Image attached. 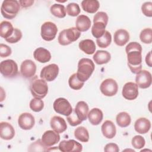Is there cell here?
<instances>
[{"mask_svg":"<svg viewBox=\"0 0 152 152\" xmlns=\"http://www.w3.org/2000/svg\"><path fill=\"white\" fill-rule=\"evenodd\" d=\"M48 147H46V145H45L43 142H42L41 140H38L34 142L33 143H32L30 147H29V149L28 151H49L48 149H46Z\"/></svg>","mask_w":152,"mask_h":152,"instance_id":"60d3db41","label":"cell"},{"mask_svg":"<svg viewBox=\"0 0 152 152\" xmlns=\"http://www.w3.org/2000/svg\"><path fill=\"white\" fill-rule=\"evenodd\" d=\"M104 151L105 152H118L119 151L118 145L115 143L107 144L104 148Z\"/></svg>","mask_w":152,"mask_h":152,"instance_id":"f6af8a7d","label":"cell"},{"mask_svg":"<svg viewBox=\"0 0 152 152\" xmlns=\"http://www.w3.org/2000/svg\"><path fill=\"white\" fill-rule=\"evenodd\" d=\"M20 5V3L16 0H5L1 7V14L5 18L13 19L19 12Z\"/></svg>","mask_w":152,"mask_h":152,"instance_id":"277c9868","label":"cell"},{"mask_svg":"<svg viewBox=\"0 0 152 152\" xmlns=\"http://www.w3.org/2000/svg\"><path fill=\"white\" fill-rule=\"evenodd\" d=\"M129 40V33L124 29H119L114 33V42L119 46H123Z\"/></svg>","mask_w":152,"mask_h":152,"instance_id":"603a6c76","label":"cell"},{"mask_svg":"<svg viewBox=\"0 0 152 152\" xmlns=\"http://www.w3.org/2000/svg\"><path fill=\"white\" fill-rule=\"evenodd\" d=\"M100 91L106 96H113L118 90L116 81L112 78H107L102 81L100 86Z\"/></svg>","mask_w":152,"mask_h":152,"instance_id":"30bf717a","label":"cell"},{"mask_svg":"<svg viewBox=\"0 0 152 152\" xmlns=\"http://www.w3.org/2000/svg\"><path fill=\"white\" fill-rule=\"evenodd\" d=\"M60 140V135L59 133L52 130L45 131L42 136L41 141L43 144L49 147L57 144Z\"/></svg>","mask_w":152,"mask_h":152,"instance_id":"e0dca14e","label":"cell"},{"mask_svg":"<svg viewBox=\"0 0 152 152\" xmlns=\"http://www.w3.org/2000/svg\"><path fill=\"white\" fill-rule=\"evenodd\" d=\"M74 136L78 140L86 142L89 140V134L87 129L84 126H79L74 131Z\"/></svg>","mask_w":152,"mask_h":152,"instance_id":"1f68e13d","label":"cell"},{"mask_svg":"<svg viewBox=\"0 0 152 152\" xmlns=\"http://www.w3.org/2000/svg\"><path fill=\"white\" fill-rule=\"evenodd\" d=\"M50 125L52 129L59 134L65 131L67 128V125L65 121L64 118L59 116H53L50 119Z\"/></svg>","mask_w":152,"mask_h":152,"instance_id":"ac0fdd59","label":"cell"},{"mask_svg":"<svg viewBox=\"0 0 152 152\" xmlns=\"http://www.w3.org/2000/svg\"><path fill=\"white\" fill-rule=\"evenodd\" d=\"M20 5H21V6L23 8H27V7H31L33 4L34 3V1L33 0H23V1H19Z\"/></svg>","mask_w":152,"mask_h":152,"instance_id":"bcb514c9","label":"cell"},{"mask_svg":"<svg viewBox=\"0 0 152 152\" xmlns=\"http://www.w3.org/2000/svg\"><path fill=\"white\" fill-rule=\"evenodd\" d=\"M66 119H67L69 124L72 126H77V125L80 124L83 122V121H81V119H80L78 118L76 113H75L74 110H72V113L69 115L67 116Z\"/></svg>","mask_w":152,"mask_h":152,"instance_id":"b9f144b4","label":"cell"},{"mask_svg":"<svg viewBox=\"0 0 152 152\" xmlns=\"http://www.w3.org/2000/svg\"><path fill=\"white\" fill-rule=\"evenodd\" d=\"M95 68L94 62L88 58H82L78 63L77 77L83 82L86 81L91 75Z\"/></svg>","mask_w":152,"mask_h":152,"instance_id":"3957f363","label":"cell"},{"mask_svg":"<svg viewBox=\"0 0 152 152\" xmlns=\"http://www.w3.org/2000/svg\"><path fill=\"white\" fill-rule=\"evenodd\" d=\"M68 84L69 87L72 89L78 90L83 87L84 84V82L80 80L79 78L77 77V74L74 73L70 76L68 80Z\"/></svg>","mask_w":152,"mask_h":152,"instance_id":"e575fe53","label":"cell"},{"mask_svg":"<svg viewBox=\"0 0 152 152\" xmlns=\"http://www.w3.org/2000/svg\"><path fill=\"white\" fill-rule=\"evenodd\" d=\"M15 135V130L13 126L7 122L0 123V137L5 140H11Z\"/></svg>","mask_w":152,"mask_h":152,"instance_id":"d6986e66","label":"cell"},{"mask_svg":"<svg viewBox=\"0 0 152 152\" xmlns=\"http://www.w3.org/2000/svg\"><path fill=\"white\" fill-rule=\"evenodd\" d=\"M125 51L127 55L128 65L134 74H138L142 69V47L135 42L126 45Z\"/></svg>","mask_w":152,"mask_h":152,"instance_id":"6da1fadb","label":"cell"},{"mask_svg":"<svg viewBox=\"0 0 152 152\" xmlns=\"http://www.w3.org/2000/svg\"><path fill=\"white\" fill-rule=\"evenodd\" d=\"M141 11L144 15L151 17L152 16V2H145L141 6Z\"/></svg>","mask_w":152,"mask_h":152,"instance_id":"7bdbcfd3","label":"cell"},{"mask_svg":"<svg viewBox=\"0 0 152 152\" xmlns=\"http://www.w3.org/2000/svg\"><path fill=\"white\" fill-rule=\"evenodd\" d=\"M101 129L103 136L109 139L113 138L116 133V129L115 124L109 120L104 122L102 125Z\"/></svg>","mask_w":152,"mask_h":152,"instance_id":"44dd1931","label":"cell"},{"mask_svg":"<svg viewBox=\"0 0 152 152\" xmlns=\"http://www.w3.org/2000/svg\"><path fill=\"white\" fill-rule=\"evenodd\" d=\"M94 61L98 65H102L108 63L110 59L111 55L109 52L106 50H99L93 55Z\"/></svg>","mask_w":152,"mask_h":152,"instance_id":"4316f807","label":"cell"},{"mask_svg":"<svg viewBox=\"0 0 152 152\" xmlns=\"http://www.w3.org/2000/svg\"><path fill=\"white\" fill-rule=\"evenodd\" d=\"M36 72V65L35 63L30 60L26 59L23 61L20 66V72L23 77L26 78L33 77Z\"/></svg>","mask_w":152,"mask_h":152,"instance_id":"9a60e30c","label":"cell"},{"mask_svg":"<svg viewBox=\"0 0 152 152\" xmlns=\"http://www.w3.org/2000/svg\"><path fill=\"white\" fill-rule=\"evenodd\" d=\"M30 91L35 98L43 99L48 92V86L46 81L43 79H35L30 84Z\"/></svg>","mask_w":152,"mask_h":152,"instance_id":"8992f818","label":"cell"},{"mask_svg":"<svg viewBox=\"0 0 152 152\" xmlns=\"http://www.w3.org/2000/svg\"><path fill=\"white\" fill-rule=\"evenodd\" d=\"M78 46L80 50L87 55L93 54L96 49L95 43L91 39H85L80 41Z\"/></svg>","mask_w":152,"mask_h":152,"instance_id":"83f0119b","label":"cell"},{"mask_svg":"<svg viewBox=\"0 0 152 152\" xmlns=\"http://www.w3.org/2000/svg\"><path fill=\"white\" fill-rule=\"evenodd\" d=\"M34 59L40 63H46L49 62L51 59L50 52L42 47L37 48L33 52Z\"/></svg>","mask_w":152,"mask_h":152,"instance_id":"7402d4cb","label":"cell"},{"mask_svg":"<svg viewBox=\"0 0 152 152\" xmlns=\"http://www.w3.org/2000/svg\"><path fill=\"white\" fill-rule=\"evenodd\" d=\"M44 107V102L41 99L34 98L30 102V108L35 112H40Z\"/></svg>","mask_w":152,"mask_h":152,"instance_id":"8d00e7d4","label":"cell"},{"mask_svg":"<svg viewBox=\"0 0 152 152\" xmlns=\"http://www.w3.org/2000/svg\"><path fill=\"white\" fill-rule=\"evenodd\" d=\"M66 11L68 15L75 17L80 13V8L78 4L71 2L67 5L66 7Z\"/></svg>","mask_w":152,"mask_h":152,"instance_id":"74e56055","label":"cell"},{"mask_svg":"<svg viewBox=\"0 0 152 152\" xmlns=\"http://www.w3.org/2000/svg\"><path fill=\"white\" fill-rule=\"evenodd\" d=\"M58 32V28L55 24L50 21L44 23L41 26V36L46 41L53 40Z\"/></svg>","mask_w":152,"mask_h":152,"instance_id":"9c48e42d","label":"cell"},{"mask_svg":"<svg viewBox=\"0 0 152 152\" xmlns=\"http://www.w3.org/2000/svg\"><path fill=\"white\" fill-rule=\"evenodd\" d=\"M50 12L58 18H64L66 15V8L64 5L60 4H55L50 7Z\"/></svg>","mask_w":152,"mask_h":152,"instance_id":"d6a6232c","label":"cell"},{"mask_svg":"<svg viewBox=\"0 0 152 152\" xmlns=\"http://www.w3.org/2000/svg\"><path fill=\"white\" fill-rule=\"evenodd\" d=\"M76 28L80 32L86 31L91 27V20L88 17L85 15H80L77 18Z\"/></svg>","mask_w":152,"mask_h":152,"instance_id":"cb8c5ba5","label":"cell"},{"mask_svg":"<svg viewBox=\"0 0 152 152\" xmlns=\"http://www.w3.org/2000/svg\"><path fill=\"white\" fill-rule=\"evenodd\" d=\"M53 107L56 113L66 116L69 115L73 110L70 103L66 99L62 97L58 98L55 100Z\"/></svg>","mask_w":152,"mask_h":152,"instance_id":"ba28073f","label":"cell"},{"mask_svg":"<svg viewBox=\"0 0 152 152\" xmlns=\"http://www.w3.org/2000/svg\"><path fill=\"white\" fill-rule=\"evenodd\" d=\"M141 41L145 44H150L152 42V30L151 28L143 29L140 34Z\"/></svg>","mask_w":152,"mask_h":152,"instance_id":"d590c367","label":"cell"},{"mask_svg":"<svg viewBox=\"0 0 152 152\" xmlns=\"http://www.w3.org/2000/svg\"><path fill=\"white\" fill-rule=\"evenodd\" d=\"M81 36V32L75 27L64 29L58 36V43L62 46L68 45L76 41Z\"/></svg>","mask_w":152,"mask_h":152,"instance_id":"5b68a950","label":"cell"},{"mask_svg":"<svg viewBox=\"0 0 152 152\" xmlns=\"http://www.w3.org/2000/svg\"><path fill=\"white\" fill-rule=\"evenodd\" d=\"M136 83L128 82L123 87L122 94L123 97L128 100H135L138 95V88Z\"/></svg>","mask_w":152,"mask_h":152,"instance_id":"5bb4252c","label":"cell"},{"mask_svg":"<svg viewBox=\"0 0 152 152\" xmlns=\"http://www.w3.org/2000/svg\"><path fill=\"white\" fill-rule=\"evenodd\" d=\"M11 49L8 46L2 43L0 44V56L1 58L9 56L11 54Z\"/></svg>","mask_w":152,"mask_h":152,"instance_id":"ee69618b","label":"cell"},{"mask_svg":"<svg viewBox=\"0 0 152 152\" xmlns=\"http://www.w3.org/2000/svg\"><path fill=\"white\" fill-rule=\"evenodd\" d=\"M83 10L90 14H94L100 7L99 2L97 0H84L81 2Z\"/></svg>","mask_w":152,"mask_h":152,"instance_id":"f1b7e54d","label":"cell"},{"mask_svg":"<svg viewBox=\"0 0 152 152\" xmlns=\"http://www.w3.org/2000/svg\"><path fill=\"white\" fill-rule=\"evenodd\" d=\"M35 119L34 116L30 113L25 112L21 113L18 119L19 126L24 130L31 129L34 125Z\"/></svg>","mask_w":152,"mask_h":152,"instance_id":"2e32d148","label":"cell"},{"mask_svg":"<svg viewBox=\"0 0 152 152\" xmlns=\"http://www.w3.org/2000/svg\"><path fill=\"white\" fill-rule=\"evenodd\" d=\"M58 148L62 152H80L83 150V146L74 140H69L62 141L59 144Z\"/></svg>","mask_w":152,"mask_h":152,"instance_id":"4fadbf2b","label":"cell"},{"mask_svg":"<svg viewBox=\"0 0 152 152\" xmlns=\"http://www.w3.org/2000/svg\"><path fill=\"white\" fill-rule=\"evenodd\" d=\"M116 121L118 126L122 128H125L129 125L131 122V119L130 115L128 113L122 112L116 115Z\"/></svg>","mask_w":152,"mask_h":152,"instance_id":"4dcf8cb0","label":"cell"},{"mask_svg":"<svg viewBox=\"0 0 152 152\" xmlns=\"http://www.w3.org/2000/svg\"><path fill=\"white\" fill-rule=\"evenodd\" d=\"M0 71L2 75L6 78H12L18 74V65L12 59L2 61L0 64Z\"/></svg>","mask_w":152,"mask_h":152,"instance_id":"52a82bcc","label":"cell"},{"mask_svg":"<svg viewBox=\"0 0 152 152\" xmlns=\"http://www.w3.org/2000/svg\"><path fill=\"white\" fill-rule=\"evenodd\" d=\"M132 145L136 149H141L143 148L145 144V141L144 137L141 135L134 136L131 141Z\"/></svg>","mask_w":152,"mask_h":152,"instance_id":"ab89813d","label":"cell"},{"mask_svg":"<svg viewBox=\"0 0 152 152\" xmlns=\"http://www.w3.org/2000/svg\"><path fill=\"white\" fill-rule=\"evenodd\" d=\"M59 74V67L55 64H49L44 66L40 72V78L46 81H52Z\"/></svg>","mask_w":152,"mask_h":152,"instance_id":"8fae6325","label":"cell"},{"mask_svg":"<svg viewBox=\"0 0 152 152\" xmlns=\"http://www.w3.org/2000/svg\"><path fill=\"white\" fill-rule=\"evenodd\" d=\"M14 28L8 21H3L0 24V36L5 39L9 37L13 33Z\"/></svg>","mask_w":152,"mask_h":152,"instance_id":"f546056e","label":"cell"},{"mask_svg":"<svg viewBox=\"0 0 152 152\" xmlns=\"http://www.w3.org/2000/svg\"><path fill=\"white\" fill-rule=\"evenodd\" d=\"M136 84L141 88H148L152 82V78L151 73L145 69L141 70L137 74L135 77Z\"/></svg>","mask_w":152,"mask_h":152,"instance_id":"7c38bea8","label":"cell"},{"mask_svg":"<svg viewBox=\"0 0 152 152\" xmlns=\"http://www.w3.org/2000/svg\"><path fill=\"white\" fill-rule=\"evenodd\" d=\"M88 109V106L87 103L84 101H80L77 103L74 111L78 118L83 121L87 119Z\"/></svg>","mask_w":152,"mask_h":152,"instance_id":"d4e9b609","label":"cell"},{"mask_svg":"<svg viewBox=\"0 0 152 152\" xmlns=\"http://www.w3.org/2000/svg\"><path fill=\"white\" fill-rule=\"evenodd\" d=\"M112 42L111 34L108 31H106L104 34L100 38L96 39V43L99 47L101 48H106L108 47Z\"/></svg>","mask_w":152,"mask_h":152,"instance_id":"836d02e7","label":"cell"},{"mask_svg":"<svg viewBox=\"0 0 152 152\" xmlns=\"http://www.w3.org/2000/svg\"><path fill=\"white\" fill-rule=\"evenodd\" d=\"M145 62L146 64L149 66V67H151L152 65H151V52L150 51L145 56Z\"/></svg>","mask_w":152,"mask_h":152,"instance_id":"7dc6e473","label":"cell"},{"mask_svg":"<svg viewBox=\"0 0 152 152\" xmlns=\"http://www.w3.org/2000/svg\"><path fill=\"white\" fill-rule=\"evenodd\" d=\"M151 128L150 121L145 118H140L135 122L134 128L136 132L144 134L147 133Z\"/></svg>","mask_w":152,"mask_h":152,"instance_id":"ffe728a7","label":"cell"},{"mask_svg":"<svg viewBox=\"0 0 152 152\" xmlns=\"http://www.w3.org/2000/svg\"><path fill=\"white\" fill-rule=\"evenodd\" d=\"M21 37H22V33L21 30H19L18 28H15L11 35L9 37L6 39L5 40L10 43H15L20 41Z\"/></svg>","mask_w":152,"mask_h":152,"instance_id":"f35d334b","label":"cell"},{"mask_svg":"<svg viewBox=\"0 0 152 152\" xmlns=\"http://www.w3.org/2000/svg\"><path fill=\"white\" fill-rule=\"evenodd\" d=\"M108 22V15L104 12H98L93 17V26L91 33L95 38L101 37L105 33V28Z\"/></svg>","mask_w":152,"mask_h":152,"instance_id":"7a4b0ae2","label":"cell"},{"mask_svg":"<svg viewBox=\"0 0 152 152\" xmlns=\"http://www.w3.org/2000/svg\"><path fill=\"white\" fill-rule=\"evenodd\" d=\"M88 118L90 124L93 125H97L103 120V114L99 108H93L88 113Z\"/></svg>","mask_w":152,"mask_h":152,"instance_id":"484cf974","label":"cell"}]
</instances>
